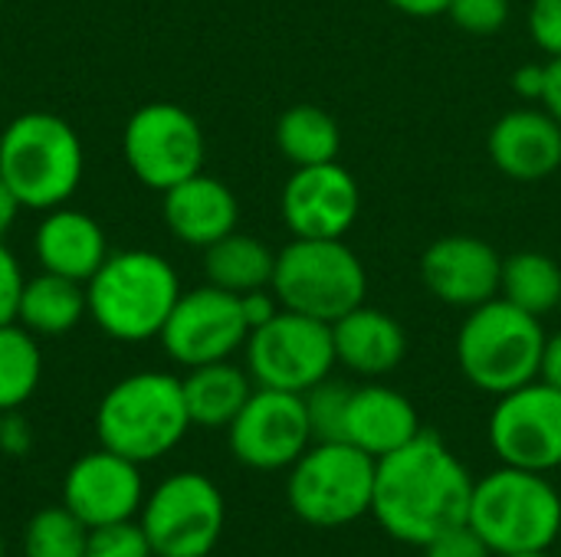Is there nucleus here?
<instances>
[{
    "label": "nucleus",
    "mask_w": 561,
    "mask_h": 557,
    "mask_svg": "<svg viewBox=\"0 0 561 557\" xmlns=\"http://www.w3.org/2000/svg\"><path fill=\"white\" fill-rule=\"evenodd\" d=\"M473 483L450 446L421 430L408 446L378 460L371 515L391 538L424 548L434 535L467 522Z\"/></svg>",
    "instance_id": "1"
},
{
    "label": "nucleus",
    "mask_w": 561,
    "mask_h": 557,
    "mask_svg": "<svg viewBox=\"0 0 561 557\" xmlns=\"http://www.w3.org/2000/svg\"><path fill=\"white\" fill-rule=\"evenodd\" d=\"M181 292L178 272L161 253L122 250L108 253L85 282V305L99 332L125 345H141L161 335Z\"/></svg>",
    "instance_id": "2"
},
{
    "label": "nucleus",
    "mask_w": 561,
    "mask_h": 557,
    "mask_svg": "<svg viewBox=\"0 0 561 557\" xmlns=\"http://www.w3.org/2000/svg\"><path fill=\"white\" fill-rule=\"evenodd\" d=\"M191 430L181 378L168 371H135L115 381L95 410L99 446L145 466L168 456Z\"/></svg>",
    "instance_id": "3"
},
{
    "label": "nucleus",
    "mask_w": 561,
    "mask_h": 557,
    "mask_svg": "<svg viewBox=\"0 0 561 557\" xmlns=\"http://www.w3.org/2000/svg\"><path fill=\"white\" fill-rule=\"evenodd\" d=\"M85 154L76 128L53 112H23L0 135V177L23 210L62 207L82 184Z\"/></svg>",
    "instance_id": "4"
},
{
    "label": "nucleus",
    "mask_w": 561,
    "mask_h": 557,
    "mask_svg": "<svg viewBox=\"0 0 561 557\" xmlns=\"http://www.w3.org/2000/svg\"><path fill=\"white\" fill-rule=\"evenodd\" d=\"M467 522L493 555L549 552L561 532V496L546 473L500 466L473 483Z\"/></svg>",
    "instance_id": "5"
},
{
    "label": "nucleus",
    "mask_w": 561,
    "mask_h": 557,
    "mask_svg": "<svg viewBox=\"0 0 561 557\" xmlns=\"http://www.w3.org/2000/svg\"><path fill=\"white\" fill-rule=\"evenodd\" d=\"M546 338L536 315L496 295L463 318L457 332V364L477 391L503 397L539 381Z\"/></svg>",
    "instance_id": "6"
},
{
    "label": "nucleus",
    "mask_w": 561,
    "mask_h": 557,
    "mask_svg": "<svg viewBox=\"0 0 561 557\" xmlns=\"http://www.w3.org/2000/svg\"><path fill=\"white\" fill-rule=\"evenodd\" d=\"M270 289L279 305L319 322H339L365 305L368 272L345 240H299L276 253Z\"/></svg>",
    "instance_id": "7"
},
{
    "label": "nucleus",
    "mask_w": 561,
    "mask_h": 557,
    "mask_svg": "<svg viewBox=\"0 0 561 557\" xmlns=\"http://www.w3.org/2000/svg\"><path fill=\"white\" fill-rule=\"evenodd\" d=\"M375 473L378 460L345 440L312 443L289 466L286 502L312 529H345L371 515Z\"/></svg>",
    "instance_id": "8"
},
{
    "label": "nucleus",
    "mask_w": 561,
    "mask_h": 557,
    "mask_svg": "<svg viewBox=\"0 0 561 557\" xmlns=\"http://www.w3.org/2000/svg\"><path fill=\"white\" fill-rule=\"evenodd\" d=\"M154 557H207L224 535L227 502L204 473H171L161 479L138 512Z\"/></svg>",
    "instance_id": "9"
},
{
    "label": "nucleus",
    "mask_w": 561,
    "mask_h": 557,
    "mask_svg": "<svg viewBox=\"0 0 561 557\" xmlns=\"http://www.w3.org/2000/svg\"><path fill=\"white\" fill-rule=\"evenodd\" d=\"M243 351L256 387L289 394H306L339 364L332 325L289 309H279L266 325L253 328Z\"/></svg>",
    "instance_id": "10"
},
{
    "label": "nucleus",
    "mask_w": 561,
    "mask_h": 557,
    "mask_svg": "<svg viewBox=\"0 0 561 557\" xmlns=\"http://www.w3.org/2000/svg\"><path fill=\"white\" fill-rule=\"evenodd\" d=\"M122 154L128 171L148 190L164 194L168 187L204 171L207 141L187 108L174 102H148L125 121Z\"/></svg>",
    "instance_id": "11"
},
{
    "label": "nucleus",
    "mask_w": 561,
    "mask_h": 557,
    "mask_svg": "<svg viewBox=\"0 0 561 557\" xmlns=\"http://www.w3.org/2000/svg\"><path fill=\"white\" fill-rule=\"evenodd\" d=\"M250 338V325L240 309V295L217 286H197L181 292L158 341L164 355L181 368H201L230 361Z\"/></svg>",
    "instance_id": "12"
},
{
    "label": "nucleus",
    "mask_w": 561,
    "mask_h": 557,
    "mask_svg": "<svg viewBox=\"0 0 561 557\" xmlns=\"http://www.w3.org/2000/svg\"><path fill=\"white\" fill-rule=\"evenodd\" d=\"M490 446L503 466L552 473L561 466V391L529 381L503 394L490 414Z\"/></svg>",
    "instance_id": "13"
},
{
    "label": "nucleus",
    "mask_w": 561,
    "mask_h": 557,
    "mask_svg": "<svg viewBox=\"0 0 561 557\" xmlns=\"http://www.w3.org/2000/svg\"><path fill=\"white\" fill-rule=\"evenodd\" d=\"M230 453L240 466L256 473L289 469L309 446L312 430L302 394L256 387L243 410L227 427Z\"/></svg>",
    "instance_id": "14"
},
{
    "label": "nucleus",
    "mask_w": 561,
    "mask_h": 557,
    "mask_svg": "<svg viewBox=\"0 0 561 557\" xmlns=\"http://www.w3.org/2000/svg\"><path fill=\"white\" fill-rule=\"evenodd\" d=\"M62 506L85 525H112L138 519L145 506L141 466L105 446L79 456L62 476Z\"/></svg>",
    "instance_id": "15"
},
{
    "label": "nucleus",
    "mask_w": 561,
    "mask_h": 557,
    "mask_svg": "<svg viewBox=\"0 0 561 557\" xmlns=\"http://www.w3.org/2000/svg\"><path fill=\"white\" fill-rule=\"evenodd\" d=\"M358 207V181L339 161L293 167L279 197L283 220L299 240H342L355 227Z\"/></svg>",
    "instance_id": "16"
},
{
    "label": "nucleus",
    "mask_w": 561,
    "mask_h": 557,
    "mask_svg": "<svg viewBox=\"0 0 561 557\" xmlns=\"http://www.w3.org/2000/svg\"><path fill=\"white\" fill-rule=\"evenodd\" d=\"M421 279L434 299L457 309H477L500 295L503 256L480 236L450 233L421 256Z\"/></svg>",
    "instance_id": "17"
},
{
    "label": "nucleus",
    "mask_w": 561,
    "mask_h": 557,
    "mask_svg": "<svg viewBox=\"0 0 561 557\" xmlns=\"http://www.w3.org/2000/svg\"><path fill=\"white\" fill-rule=\"evenodd\" d=\"M161 197H164L161 200L164 227L184 246L207 250V246H214L217 240H224L227 233L237 230L240 204H237L233 190L220 177H210V174L197 171L187 181L168 187Z\"/></svg>",
    "instance_id": "18"
},
{
    "label": "nucleus",
    "mask_w": 561,
    "mask_h": 557,
    "mask_svg": "<svg viewBox=\"0 0 561 557\" xmlns=\"http://www.w3.org/2000/svg\"><path fill=\"white\" fill-rule=\"evenodd\" d=\"M33 256L43 272H56L85 286L108 259V240L92 213L62 204L43 213L33 233Z\"/></svg>",
    "instance_id": "19"
},
{
    "label": "nucleus",
    "mask_w": 561,
    "mask_h": 557,
    "mask_svg": "<svg viewBox=\"0 0 561 557\" xmlns=\"http://www.w3.org/2000/svg\"><path fill=\"white\" fill-rule=\"evenodd\" d=\"M490 158L513 181H542L561 167V125L546 108H513L490 131Z\"/></svg>",
    "instance_id": "20"
},
{
    "label": "nucleus",
    "mask_w": 561,
    "mask_h": 557,
    "mask_svg": "<svg viewBox=\"0 0 561 557\" xmlns=\"http://www.w3.org/2000/svg\"><path fill=\"white\" fill-rule=\"evenodd\" d=\"M417 407L394 387L365 384L352 387L348 417H345V443L358 446L371 460H385L388 453L408 446L421 433Z\"/></svg>",
    "instance_id": "21"
},
{
    "label": "nucleus",
    "mask_w": 561,
    "mask_h": 557,
    "mask_svg": "<svg viewBox=\"0 0 561 557\" xmlns=\"http://www.w3.org/2000/svg\"><path fill=\"white\" fill-rule=\"evenodd\" d=\"M335 361L358 378H388L408 358V335L401 322L381 309L358 305L332 322Z\"/></svg>",
    "instance_id": "22"
},
{
    "label": "nucleus",
    "mask_w": 561,
    "mask_h": 557,
    "mask_svg": "<svg viewBox=\"0 0 561 557\" xmlns=\"http://www.w3.org/2000/svg\"><path fill=\"white\" fill-rule=\"evenodd\" d=\"M181 391L191 427L227 430L256 391V384L247 368H237L233 361H214L187 368V374L181 378Z\"/></svg>",
    "instance_id": "23"
},
{
    "label": "nucleus",
    "mask_w": 561,
    "mask_h": 557,
    "mask_svg": "<svg viewBox=\"0 0 561 557\" xmlns=\"http://www.w3.org/2000/svg\"><path fill=\"white\" fill-rule=\"evenodd\" d=\"M82 318H89L85 305V286L56 272H43L26 279L20 305H16V322L33 332L36 338H59L72 332Z\"/></svg>",
    "instance_id": "24"
},
{
    "label": "nucleus",
    "mask_w": 561,
    "mask_h": 557,
    "mask_svg": "<svg viewBox=\"0 0 561 557\" xmlns=\"http://www.w3.org/2000/svg\"><path fill=\"white\" fill-rule=\"evenodd\" d=\"M273 269H276V253L250 233L233 230L204 250L207 282L224 292H233V295H247L253 289H270Z\"/></svg>",
    "instance_id": "25"
},
{
    "label": "nucleus",
    "mask_w": 561,
    "mask_h": 557,
    "mask_svg": "<svg viewBox=\"0 0 561 557\" xmlns=\"http://www.w3.org/2000/svg\"><path fill=\"white\" fill-rule=\"evenodd\" d=\"M276 148L293 167H312L339 161L342 131L319 105H293L276 121Z\"/></svg>",
    "instance_id": "26"
},
{
    "label": "nucleus",
    "mask_w": 561,
    "mask_h": 557,
    "mask_svg": "<svg viewBox=\"0 0 561 557\" xmlns=\"http://www.w3.org/2000/svg\"><path fill=\"white\" fill-rule=\"evenodd\" d=\"M500 299L536 318L556 312L561 305V266L536 250L513 253L510 259H503Z\"/></svg>",
    "instance_id": "27"
},
{
    "label": "nucleus",
    "mask_w": 561,
    "mask_h": 557,
    "mask_svg": "<svg viewBox=\"0 0 561 557\" xmlns=\"http://www.w3.org/2000/svg\"><path fill=\"white\" fill-rule=\"evenodd\" d=\"M43 351L20 322L0 325V414L20 410L39 387Z\"/></svg>",
    "instance_id": "28"
},
{
    "label": "nucleus",
    "mask_w": 561,
    "mask_h": 557,
    "mask_svg": "<svg viewBox=\"0 0 561 557\" xmlns=\"http://www.w3.org/2000/svg\"><path fill=\"white\" fill-rule=\"evenodd\" d=\"M89 529L59 502L39 509L23 532V557H85Z\"/></svg>",
    "instance_id": "29"
},
{
    "label": "nucleus",
    "mask_w": 561,
    "mask_h": 557,
    "mask_svg": "<svg viewBox=\"0 0 561 557\" xmlns=\"http://www.w3.org/2000/svg\"><path fill=\"white\" fill-rule=\"evenodd\" d=\"M302 401H306V417H309L312 443L345 440V417H348V401H352V387L348 384L325 378L316 387H309L302 394Z\"/></svg>",
    "instance_id": "30"
},
{
    "label": "nucleus",
    "mask_w": 561,
    "mask_h": 557,
    "mask_svg": "<svg viewBox=\"0 0 561 557\" xmlns=\"http://www.w3.org/2000/svg\"><path fill=\"white\" fill-rule=\"evenodd\" d=\"M85 557H154V552L138 519H128V522L89 529Z\"/></svg>",
    "instance_id": "31"
},
{
    "label": "nucleus",
    "mask_w": 561,
    "mask_h": 557,
    "mask_svg": "<svg viewBox=\"0 0 561 557\" xmlns=\"http://www.w3.org/2000/svg\"><path fill=\"white\" fill-rule=\"evenodd\" d=\"M447 16L470 36H496L510 20V0H450Z\"/></svg>",
    "instance_id": "32"
},
{
    "label": "nucleus",
    "mask_w": 561,
    "mask_h": 557,
    "mask_svg": "<svg viewBox=\"0 0 561 557\" xmlns=\"http://www.w3.org/2000/svg\"><path fill=\"white\" fill-rule=\"evenodd\" d=\"M421 552L424 557H493L490 545L473 532L470 522H460V525L434 535Z\"/></svg>",
    "instance_id": "33"
},
{
    "label": "nucleus",
    "mask_w": 561,
    "mask_h": 557,
    "mask_svg": "<svg viewBox=\"0 0 561 557\" xmlns=\"http://www.w3.org/2000/svg\"><path fill=\"white\" fill-rule=\"evenodd\" d=\"M529 36L542 53L561 56V0H533Z\"/></svg>",
    "instance_id": "34"
},
{
    "label": "nucleus",
    "mask_w": 561,
    "mask_h": 557,
    "mask_svg": "<svg viewBox=\"0 0 561 557\" xmlns=\"http://www.w3.org/2000/svg\"><path fill=\"white\" fill-rule=\"evenodd\" d=\"M23 286H26L23 269H20L16 256L7 250V243L0 240V325L16 322V305H20Z\"/></svg>",
    "instance_id": "35"
},
{
    "label": "nucleus",
    "mask_w": 561,
    "mask_h": 557,
    "mask_svg": "<svg viewBox=\"0 0 561 557\" xmlns=\"http://www.w3.org/2000/svg\"><path fill=\"white\" fill-rule=\"evenodd\" d=\"M0 450L7 456H26L33 450V430L26 417H20V410L0 414Z\"/></svg>",
    "instance_id": "36"
},
{
    "label": "nucleus",
    "mask_w": 561,
    "mask_h": 557,
    "mask_svg": "<svg viewBox=\"0 0 561 557\" xmlns=\"http://www.w3.org/2000/svg\"><path fill=\"white\" fill-rule=\"evenodd\" d=\"M240 309H243V318H247V325L253 332V328L266 325L283 305H279V299H276L273 289H253V292L240 295Z\"/></svg>",
    "instance_id": "37"
},
{
    "label": "nucleus",
    "mask_w": 561,
    "mask_h": 557,
    "mask_svg": "<svg viewBox=\"0 0 561 557\" xmlns=\"http://www.w3.org/2000/svg\"><path fill=\"white\" fill-rule=\"evenodd\" d=\"M513 89H516V95L526 98V102L542 98V89H546V66H536V62L519 66L516 76H513Z\"/></svg>",
    "instance_id": "38"
},
{
    "label": "nucleus",
    "mask_w": 561,
    "mask_h": 557,
    "mask_svg": "<svg viewBox=\"0 0 561 557\" xmlns=\"http://www.w3.org/2000/svg\"><path fill=\"white\" fill-rule=\"evenodd\" d=\"M539 102L561 125V56H549V62H546V89H542Z\"/></svg>",
    "instance_id": "39"
},
{
    "label": "nucleus",
    "mask_w": 561,
    "mask_h": 557,
    "mask_svg": "<svg viewBox=\"0 0 561 557\" xmlns=\"http://www.w3.org/2000/svg\"><path fill=\"white\" fill-rule=\"evenodd\" d=\"M539 381L552 384L561 391V332L546 338V351H542V368H539Z\"/></svg>",
    "instance_id": "40"
},
{
    "label": "nucleus",
    "mask_w": 561,
    "mask_h": 557,
    "mask_svg": "<svg viewBox=\"0 0 561 557\" xmlns=\"http://www.w3.org/2000/svg\"><path fill=\"white\" fill-rule=\"evenodd\" d=\"M20 210H23V204L16 200V194H13V190L7 187V181L0 177V240L10 233V227L16 223Z\"/></svg>",
    "instance_id": "41"
},
{
    "label": "nucleus",
    "mask_w": 561,
    "mask_h": 557,
    "mask_svg": "<svg viewBox=\"0 0 561 557\" xmlns=\"http://www.w3.org/2000/svg\"><path fill=\"white\" fill-rule=\"evenodd\" d=\"M388 3L408 16H440L450 7V0H388Z\"/></svg>",
    "instance_id": "42"
},
{
    "label": "nucleus",
    "mask_w": 561,
    "mask_h": 557,
    "mask_svg": "<svg viewBox=\"0 0 561 557\" xmlns=\"http://www.w3.org/2000/svg\"><path fill=\"white\" fill-rule=\"evenodd\" d=\"M493 557H549V552H523V555H493Z\"/></svg>",
    "instance_id": "43"
},
{
    "label": "nucleus",
    "mask_w": 561,
    "mask_h": 557,
    "mask_svg": "<svg viewBox=\"0 0 561 557\" xmlns=\"http://www.w3.org/2000/svg\"><path fill=\"white\" fill-rule=\"evenodd\" d=\"M7 555V545H3V535H0V557Z\"/></svg>",
    "instance_id": "44"
},
{
    "label": "nucleus",
    "mask_w": 561,
    "mask_h": 557,
    "mask_svg": "<svg viewBox=\"0 0 561 557\" xmlns=\"http://www.w3.org/2000/svg\"><path fill=\"white\" fill-rule=\"evenodd\" d=\"M559 309H561V305H559Z\"/></svg>",
    "instance_id": "45"
}]
</instances>
